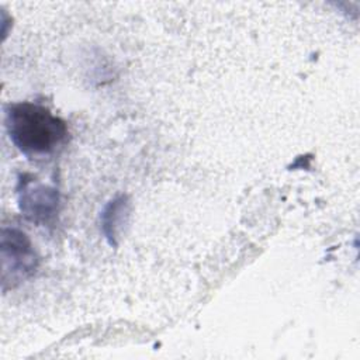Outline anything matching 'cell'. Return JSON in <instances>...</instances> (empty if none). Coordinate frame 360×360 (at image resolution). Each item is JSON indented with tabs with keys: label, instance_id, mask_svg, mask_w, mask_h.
<instances>
[{
	"label": "cell",
	"instance_id": "obj_1",
	"mask_svg": "<svg viewBox=\"0 0 360 360\" xmlns=\"http://www.w3.org/2000/svg\"><path fill=\"white\" fill-rule=\"evenodd\" d=\"M11 142L28 158L51 155L68 138L66 122L34 103H13L4 110Z\"/></svg>",
	"mask_w": 360,
	"mask_h": 360
},
{
	"label": "cell",
	"instance_id": "obj_2",
	"mask_svg": "<svg viewBox=\"0 0 360 360\" xmlns=\"http://www.w3.org/2000/svg\"><path fill=\"white\" fill-rule=\"evenodd\" d=\"M38 256L28 236L17 228L1 231V283L3 290L13 288L34 276Z\"/></svg>",
	"mask_w": 360,
	"mask_h": 360
},
{
	"label": "cell",
	"instance_id": "obj_3",
	"mask_svg": "<svg viewBox=\"0 0 360 360\" xmlns=\"http://www.w3.org/2000/svg\"><path fill=\"white\" fill-rule=\"evenodd\" d=\"M20 183L18 205L22 215L38 225L52 224L59 212L58 190L45 184H32L31 181L20 180Z\"/></svg>",
	"mask_w": 360,
	"mask_h": 360
},
{
	"label": "cell",
	"instance_id": "obj_4",
	"mask_svg": "<svg viewBox=\"0 0 360 360\" xmlns=\"http://www.w3.org/2000/svg\"><path fill=\"white\" fill-rule=\"evenodd\" d=\"M129 212H131V202H129V198L124 194L112 198L110 202H107V205L101 211V215H100L101 231L104 233V238L111 246L118 245V239L125 225L128 224Z\"/></svg>",
	"mask_w": 360,
	"mask_h": 360
}]
</instances>
